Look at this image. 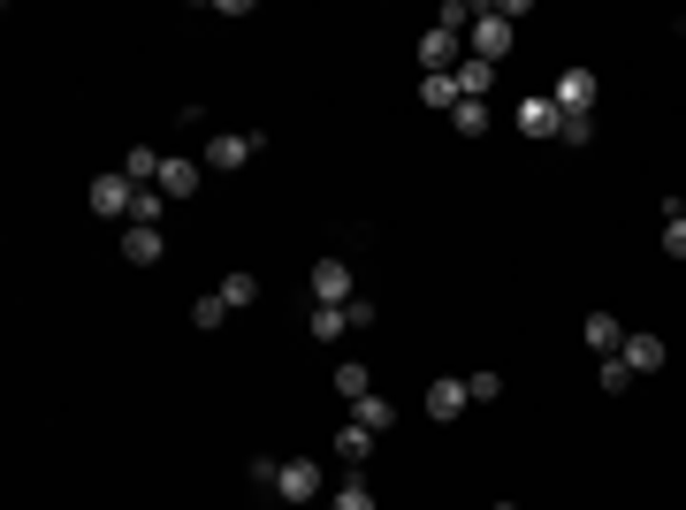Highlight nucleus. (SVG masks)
Wrapping results in <instances>:
<instances>
[{
	"mask_svg": "<svg viewBox=\"0 0 686 510\" xmlns=\"http://www.w3.org/2000/svg\"><path fill=\"white\" fill-rule=\"evenodd\" d=\"M466 54H473V61H489V69H504V54H512V15H504V8H473Z\"/></svg>",
	"mask_w": 686,
	"mask_h": 510,
	"instance_id": "f257e3e1",
	"label": "nucleus"
},
{
	"mask_svg": "<svg viewBox=\"0 0 686 510\" xmlns=\"http://www.w3.org/2000/svg\"><path fill=\"white\" fill-rule=\"evenodd\" d=\"M260 146H267V138H252V130H214L198 161H206L214 175H237V169H252V153H260Z\"/></svg>",
	"mask_w": 686,
	"mask_h": 510,
	"instance_id": "f03ea898",
	"label": "nucleus"
},
{
	"mask_svg": "<svg viewBox=\"0 0 686 510\" xmlns=\"http://www.w3.org/2000/svg\"><path fill=\"white\" fill-rule=\"evenodd\" d=\"M595 92H603V77H595V69H557V77H549L557 115H595Z\"/></svg>",
	"mask_w": 686,
	"mask_h": 510,
	"instance_id": "7ed1b4c3",
	"label": "nucleus"
},
{
	"mask_svg": "<svg viewBox=\"0 0 686 510\" xmlns=\"http://www.w3.org/2000/svg\"><path fill=\"white\" fill-rule=\"evenodd\" d=\"M84 198H92V213H107V221H123V229H130V213H138V183H130L123 169H115V175H100V183H92Z\"/></svg>",
	"mask_w": 686,
	"mask_h": 510,
	"instance_id": "20e7f679",
	"label": "nucleus"
},
{
	"mask_svg": "<svg viewBox=\"0 0 686 510\" xmlns=\"http://www.w3.org/2000/svg\"><path fill=\"white\" fill-rule=\"evenodd\" d=\"M512 123H518V138H541V146H557V130H564V115H557L549 92H526L512 107Z\"/></svg>",
	"mask_w": 686,
	"mask_h": 510,
	"instance_id": "39448f33",
	"label": "nucleus"
},
{
	"mask_svg": "<svg viewBox=\"0 0 686 510\" xmlns=\"http://www.w3.org/2000/svg\"><path fill=\"white\" fill-rule=\"evenodd\" d=\"M458 61H466V38L443 31V23H427V31H420V69H427V77H450Z\"/></svg>",
	"mask_w": 686,
	"mask_h": 510,
	"instance_id": "423d86ee",
	"label": "nucleus"
},
{
	"mask_svg": "<svg viewBox=\"0 0 686 510\" xmlns=\"http://www.w3.org/2000/svg\"><path fill=\"white\" fill-rule=\"evenodd\" d=\"M275 496H283V503H313V496H321V465H313V457H283Z\"/></svg>",
	"mask_w": 686,
	"mask_h": 510,
	"instance_id": "0eeeda50",
	"label": "nucleus"
},
{
	"mask_svg": "<svg viewBox=\"0 0 686 510\" xmlns=\"http://www.w3.org/2000/svg\"><path fill=\"white\" fill-rule=\"evenodd\" d=\"M580 336H587V350H595V358H618L633 328H626L618 313H587V321H580Z\"/></svg>",
	"mask_w": 686,
	"mask_h": 510,
	"instance_id": "6e6552de",
	"label": "nucleus"
},
{
	"mask_svg": "<svg viewBox=\"0 0 686 510\" xmlns=\"http://www.w3.org/2000/svg\"><path fill=\"white\" fill-rule=\"evenodd\" d=\"M626 366H633V373H664V366H672V343L633 328V336H626Z\"/></svg>",
	"mask_w": 686,
	"mask_h": 510,
	"instance_id": "1a4fd4ad",
	"label": "nucleus"
},
{
	"mask_svg": "<svg viewBox=\"0 0 686 510\" xmlns=\"http://www.w3.org/2000/svg\"><path fill=\"white\" fill-rule=\"evenodd\" d=\"M351 298H358V290H351V267H343V259H321V267H313V305H351Z\"/></svg>",
	"mask_w": 686,
	"mask_h": 510,
	"instance_id": "9d476101",
	"label": "nucleus"
},
{
	"mask_svg": "<svg viewBox=\"0 0 686 510\" xmlns=\"http://www.w3.org/2000/svg\"><path fill=\"white\" fill-rule=\"evenodd\" d=\"M466 404H473V396H466V381H450V373H443V381H427V419H443V427H450V419H466Z\"/></svg>",
	"mask_w": 686,
	"mask_h": 510,
	"instance_id": "9b49d317",
	"label": "nucleus"
},
{
	"mask_svg": "<svg viewBox=\"0 0 686 510\" xmlns=\"http://www.w3.org/2000/svg\"><path fill=\"white\" fill-rule=\"evenodd\" d=\"M161 252H169L161 229H138V221L123 229V259H130V267H161Z\"/></svg>",
	"mask_w": 686,
	"mask_h": 510,
	"instance_id": "f8f14e48",
	"label": "nucleus"
},
{
	"mask_svg": "<svg viewBox=\"0 0 686 510\" xmlns=\"http://www.w3.org/2000/svg\"><path fill=\"white\" fill-rule=\"evenodd\" d=\"M161 169H169V153H153V146H130V153H123V175H130L138 190H161Z\"/></svg>",
	"mask_w": 686,
	"mask_h": 510,
	"instance_id": "ddd939ff",
	"label": "nucleus"
},
{
	"mask_svg": "<svg viewBox=\"0 0 686 510\" xmlns=\"http://www.w3.org/2000/svg\"><path fill=\"white\" fill-rule=\"evenodd\" d=\"M374 450H381V434H366L358 419H351V427H343V434H336V457H343V465H351V473H366V457H374Z\"/></svg>",
	"mask_w": 686,
	"mask_h": 510,
	"instance_id": "4468645a",
	"label": "nucleus"
},
{
	"mask_svg": "<svg viewBox=\"0 0 686 510\" xmlns=\"http://www.w3.org/2000/svg\"><path fill=\"white\" fill-rule=\"evenodd\" d=\"M458 77H420V107H435V115H458Z\"/></svg>",
	"mask_w": 686,
	"mask_h": 510,
	"instance_id": "2eb2a0df",
	"label": "nucleus"
},
{
	"mask_svg": "<svg viewBox=\"0 0 686 510\" xmlns=\"http://www.w3.org/2000/svg\"><path fill=\"white\" fill-rule=\"evenodd\" d=\"M351 419H358L366 434H389V427H397V404H389V396H358V404H351Z\"/></svg>",
	"mask_w": 686,
	"mask_h": 510,
	"instance_id": "dca6fc26",
	"label": "nucleus"
},
{
	"mask_svg": "<svg viewBox=\"0 0 686 510\" xmlns=\"http://www.w3.org/2000/svg\"><path fill=\"white\" fill-rule=\"evenodd\" d=\"M450 77H458V92H466V100H489V84H496V69H489V61H473V54H466Z\"/></svg>",
	"mask_w": 686,
	"mask_h": 510,
	"instance_id": "f3484780",
	"label": "nucleus"
},
{
	"mask_svg": "<svg viewBox=\"0 0 686 510\" xmlns=\"http://www.w3.org/2000/svg\"><path fill=\"white\" fill-rule=\"evenodd\" d=\"M191 190H198V161H169V169H161V198H191Z\"/></svg>",
	"mask_w": 686,
	"mask_h": 510,
	"instance_id": "a211bd4d",
	"label": "nucleus"
},
{
	"mask_svg": "<svg viewBox=\"0 0 686 510\" xmlns=\"http://www.w3.org/2000/svg\"><path fill=\"white\" fill-rule=\"evenodd\" d=\"M450 130H458V138H489V100H458Z\"/></svg>",
	"mask_w": 686,
	"mask_h": 510,
	"instance_id": "6ab92c4d",
	"label": "nucleus"
},
{
	"mask_svg": "<svg viewBox=\"0 0 686 510\" xmlns=\"http://www.w3.org/2000/svg\"><path fill=\"white\" fill-rule=\"evenodd\" d=\"M306 328H313L321 343H343V336H351V313H343V305H313V321H306Z\"/></svg>",
	"mask_w": 686,
	"mask_h": 510,
	"instance_id": "aec40b11",
	"label": "nucleus"
},
{
	"mask_svg": "<svg viewBox=\"0 0 686 510\" xmlns=\"http://www.w3.org/2000/svg\"><path fill=\"white\" fill-rule=\"evenodd\" d=\"M221 298H229V313H237V305H260V275H244V267L221 275Z\"/></svg>",
	"mask_w": 686,
	"mask_h": 510,
	"instance_id": "412c9836",
	"label": "nucleus"
},
{
	"mask_svg": "<svg viewBox=\"0 0 686 510\" xmlns=\"http://www.w3.org/2000/svg\"><path fill=\"white\" fill-rule=\"evenodd\" d=\"M336 396H343V404L374 396V389H366V366H358V358H343V366H336Z\"/></svg>",
	"mask_w": 686,
	"mask_h": 510,
	"instance_id": "4be33fe9",
	"label": "nucleus"
},
{
	"mask_svg": "<svg viewBox=\"0 0 686 510\" xmlns=\"http://www.w3.org/2000/svg\"><path fill=\"white\" fill-rule=\"evenodd\" d=\"M221 321H229V298H221V290H206V298L191 305V328H221Z\"/></svg>",
	"mask_w": 686,
	"mask_h": 510,
	"instance_id": "5701e85b",
	"label": "nucleus"
},
{
	"mask_svg": "<svg viewBox=\"0 0 686 510\" xmlns=\"http://www.w3.org/2000/svg\"><path fill=\"white\" fill-rule=\"evenodd\" d=\"M466 396L473 404H504V373H466Z\"/></svg>",
	"mask_w": 686,
	"mask_h": 510,
	"instance_id": "b1692460",
	"label": "nucleus"
},
{
	"mask_svg": "<svg viewBox=\"0 0 686 510\" xmlns=\"http://www.w3.org/2000/svg\"><path fill=\"white\" fill-rule=\"evenodd\" d=\"M557 146H595V115H564V130H557Z\"/></svg>",
	"mask_w": 686,
	"mask_h": 510,
	"instance_id": "393cba45",
	"label": "nucleus"
},
{
	"mask_svg": "<svg viewBox=\"0 0 686 510\" xmlns=\"http://www.w3.org/2000/svg\"><path fill=\"white\" fill-rule=\"evenodd\" d=\"M603 389H610V396H626V389H633V366H626V350H618V358H603Z\"/></svg>",
	"mask_w": 686,
	"mask_h": 510,
	"instance_id": "a878e982",
	"label": "nucleus"
},
{
	"mask_svg": "<svg viewBox=\"0 0 686 510\" xmlns=\"http://www.w3.org/2000/svg\"><path fill=\"white\" fill-rule=\"evenodd\" d=\"M336 510H381V503H374V488H366V480H343V488H336Z\"/></svg>",
	"mask_w": 686,
	"mask_h": 510,
	"instance_id": "bb28decb",
	"label": "nucleus"
},
{
	"mask_svg": "<svg viewBox=\"0 0 686 510\" xmlns=\"http://www.w3.org/2000/svg\"><path fill=\"white\" fill-rule=\"evenodd\" d=\"M664 252H672V259H686V213H672V221H664Z\"/></svg>",
	"mask_w": 686,
	"mask_h": 510,
	"instance_id": "cd10ccee",
	"label": "nucleus"
},
{
	"mask_svg": "<svg viewBox=\"0 0 686 510\" xmlns=\"http://www.w3.org/2000/svg\"><path fill=\"white\" fill-rule=\"evenodd\" d=\"M672 213H686V198H672Z\"/></svg>",
	"mask_w": 686,
	"mask_h": 510,
	"instance_id": "c85d7f7f",
	"label": "nucleus"
},
{
	"mask_svg": "<svg viewBox=\"0 0 686 510\" xmlns=\"http://www.w3.org/2000/svg\"><path fill=\"white\" fill-rule=\"evenodd\" d=\"M489 510H518V503H489Z\"/></svg>",
	"mask_w": 686,
	"mask_h": 510,
	"instance_id": "c756f323",
	"label": "nucleus"
}]
</instances>
